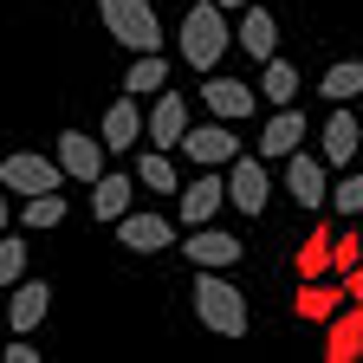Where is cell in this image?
<instances>
[{
	"label": "cell",
	"mask_w": 363,
	"mask_h": 363,
	"mask_svg": "<svg viewBox=\"0 0 363 363\" xmlns=\"http://www.w3.org/2000/svg\"><path fill=\"white\" fill-rule=\"evenodd\" d=\"M195 318L214 337H247V292L214 266H195Z\"/></svg>",
	"instance_id": "6da1fadb"
},
{
	"label": "cell",
	"mask_w": 363,
	"mask_h": 363,
	"mask_svg": "<svg viewBox=\"0 0 363 363\" xmlns=\"http://www.w3.org/2000/svg\"><path fill=\"white\" fill-rule=\"evenodd\" d=\"M227 7L220 0H195L189 13H182V59H189L195 72H214L227 59Z\"/></svg>",
	"instance_id": "7a4b0ae2"
},
{
	"label": "cell",
	"mask_w": 363,
	"mask_h": 363,
	"mask_svg": "<svg viewBox=\"0 0 363 363\" xmlns=\"http://www.w3.org/2000/svg\"><path fill=\"white\" fill-rule=\"evenodd\" d=\"M98 20L117 45L130 52H162V26H156V7L150 0H98Z\"/></svg>",
	"instance_id": "3957f363"
},
{
	"label": "cell",
	"mask_w": 363,
	"mask_h": 363,
	"mask_svg": "<svg viewBox=\"0 0 363 363\" xmlns=\"http://www.w3.org/2000/svg\"><path fill=\"white\" fill-rule=\"evenodd\" d=\"M227 201H234L240 214H266V201H272V162L259 150L227 162Z\"/></svg>",
	"instance_id": "277c9868"
},
{
	"label": "cell",
	"mask_w": 363,
	"mask_h": 363,
	"mask_svg": "<svg viewBox=\"0 0 363 363\" xmlns=\"http://www.w3.org/2000/svg\"><path fill=\"white\" fill-rule=\"evenodd\" d=\"M59 156H0V189L7 195H45V189H59Z\"/></svg>",
	"instance_id": "5b68a950"
},
{
	"label": "cell",
	"mask_w": 363,
	"mask_h": 363,
	"mask_svg": "<svg viewBox=\"0 0 363 363\" xmlns=\"http://www.w3.org/2000/svg\"><path fill=\"white\" fill-rule=\"evenodd\" d=\"M182 156H189L195 169H227V162L240 156V136H234L227 117H214V123H201V130L182 136Z\"/></svg>",
	"instance_id": "8992f818"
},
{
	"label": "cell",
	"mask_w": 363,
	"mask_h": 363,
	"mask_svg": "<svg viewBox=\"0 0 363 363\" xmlns=\"http://www.w3.org/2000/svg\"><path fill=\"white\" fill-rule=\"evenodd\" d=\"M325 169H331L325 156L292 150V156H286V195H292L298 208H325V201H331V175H325Z\"/></svg>",
	"instance_id": "52a82bcc"
},
{
	"label": "cell",
	"mask_w": 363,
	"mask_h": 363,
	"mask_svg": "<svg viewBox=\"0 0 363 363\" xmlns=\"http://www.w3.org/2000/svg\"><path fill=\"white\" fill-rule=\"evenodd\" d=\"M104 156H111L104 136H84V130H65V136H59V169H65L72 182H84V189L104 175Z\"/></svg>",
	"instance_id": "ba28073f"
},
{
	"label": "cell",
	"mask_w": 363,
	"mask_h": 363,
	"mask_svg": "<svg viewBox=\"0 0 363 363\" xmlns=\"http://www.w3.org/2000/svg\"><path fill=\"white\" fill-rule=\"evenodd\" d=\"M182 253H189L195 266H214V272H234L247 247H240L234 234H220V227L208 220V227H189V240H182Z\"/></svg>",
	"instance_id": "9c48e42d"
},
{
	"label": "cell",
	"mask_w": 363,
	"mask_h": 363,
	"mask_svg": "<svg viewBox=\"0 0 363 363\" xmlns=\"http://www.w3.org/2000/svg\"><path fill=\"white\" fill-rule=\"evenodd\" d=\"M98 136H104V150H111V156H123V150H136V143H150V117L130 104V91L104 111V130H98Z\"/></svg>",
	"instance_id": "30bf717a"
},
{
	"label": "cell",
	"mask_w": 363,
	"mask_h": 363,
	"mask_svg": "<svg viewBox=\"0 0 363 363\" xmlns=\"http://www.w3.org/2000/svg\"><path fill=\"white\" fill-rule=\"evenodd\" d=\"M220 201H227V175L220 169H201L189 189H182V227H208L220 214Z\"/></svg>",
	"instance_id": "8fae6325"
},
{
	"label": "cell",
	"mask_w": 363,
	"mask_h": 363,
	"mask_svg": "<svg viewBox=\"0 0 363 363\" xmlns=\"http://www.w3.org/2000/svg\"><path fill=\"white\" fill-rule=\"evenodd\" d=\"M201 104L214 111V117H227V123H240V117H253V104H259V91L253 84H240V78H201Z\"/></svg>",
	"instance_id": "7c38bea8"
},
{
	"label": "cell",
	"mask_w": 363,
	"mask_h": 363,
	"mask_svg": "<svg viewBox=\"0 0 363 363\" xmlns=\"http://www.w3.org/2000/svg\"><path fill=\"white\" fill-rule=\"evenodd\" d=\"M298 143H305V117H298V104H279V111L266 117V130H259V143H253V150H259L266 162H286Z\"/></svg>",
	"instance_id": "4fadbf2b"
},
{
	"label": "cell",
	"mask_w": 363,
	"mask_h": 363,
	"mask_svg": "<svg viewBox=\"0 0 363 363\" xmlns=\"http://www.w3.org/2000/svg\"><path fill=\"white\" fill-rule=\"evenodd\" d=\"M136 189H143V182H136V169H104L98 182H91V214H98V220H123Z\"/></svg>",
	"instance_id": "5bb4252c"
},
{
	"label": "cell",
	"mask_w": 363,
	"mask_h": 363,
	"mask_svg": "<svg viewBox=\"0 0 363 363\" xmlns=\"http://www.w3.org/2000/svg\"><path fill=\"white\" fill-rule=\"evenodd\" d=\"M357 150H363V123H357V117L337 104V111L325 117V136H318V156H325L331 169H350V156H357Z\"/></svg>",
	"instance_id": "9a60e30c"
},
{
	"label": "cell",
	"mask_w": 363,
	"mask_h": 363,
	"mask_svg": "<svg viewBox=\"0 0 363 363\" xmlns=\"http://www.w3.org/2000/svg\"><path fill=\"white\" fill-rule=\"evenodd\" d=\"M117 247H130V253H162V247H175V220H162V214H123L117 220Z\"/></svg>",
	"instance_id": "2e32d148"
},
{
	"label": "cell",
	"mask_w": 363,
	"mask_h": 363,
	"mask_svg": "<svg viewBox=\"0 0 363 363\" xmlns=\"http://www.w3.org/2000/svg\"><path fill=\"white\" fill-rule=\"evenodd\" d=\"M344 305H350V286L337 279V272H331V286L325 279H305L298 286V318H305V325H331Z\"/></svg>",
	"instance_id": "e0dca14e"
},
{
	"label": "cell",
	"mask_w": 363,
	"mask_h": 363,
	"mask_svg": "<svg viewBox=\"0 0 363 363\" xmlns=\"http://www.w3.org/2000/svg\"><path fill=\"white\" fill-rule=\"evenodd\" d=\"M45 311H52V286H45V279H20V286H7V325H13L20 337L39 325Z\"/></svg>",
	"instance_id": "ac0fdd59"
},
{
	"label": "cell",
	"mask_w": 363,
	"mask_h": 363,
	"mask_svg": "<svg viewBox=\"0 0 363 363\" xmlns=\"http://www.w3.org/2000/svg\"><path fill=\"white\" fill-rule=\"evenodd\" d=\"M363 357V298H350L331 318V337H325V363H357Z\"/></svg>",
	"instance_id": "d6986e66"
},
{
	"label": "cell",
	"mask_w": 363,
	"mask_h": 363,
	"mask_svg": "<svg viewBox=\"0 0 363 363\" xmlns=\"http://www.w3.org/2000/svg\"><path fill=\"white\" fill-rule=\"evenodd\" d=\"M182 136H189V104H182L175 91H156V104H150V143L156 150H182Z\"/></svg>",
	"instance_id": "ffe728a7"
},
{
	"label": "cell",
	"mask_w": 363,
	"mask_h": 363,
	"mask_svg": "<svg viewBox=\"0 0 363 363\" xmlns=\"http://www.w3.org/2000/svg\"><path fill=\"white\" fill-rule=\"evenodd\" d=\"M272 39H279V20H272L266 7H240V33H234V45H240V52L247 59H272Z\"/></svg>",
	"instance_id": "44dd1931"
},
{
	"label": "cell",
	"mask_w": 363,
	"mask_h": 363,
	"mask_svg": "<svg viewBox=\"0 0 363 363\" xmlns=\"http://www.w3.org/2000/svg\"><path fill=\"white\" fill-rule=\"evenodd\" d=\"M259 98H266L272 111H279V104H292V98H298V65L272 52V59H266V78H259Z\"/></svg>",
	"instance_id": "7402d4cb"
},
{
	"label": "cell",
	"mask_w": 363,
	"mask_h": 363,
	"mask_svg": "<svg viewBox=\"0 0 363 363\" xmlns=\"http://www.w3.org/2000/svg\"><path fill=\"white\" fill-rule=\"evenodd\" d=\"M136 182H143L150 195H182V189H175V162H169V150H156V143L136 156Z\"/></svg>",
	"instance_id": "603a6c76"
},
{
	"label": "cell",
	"mask_w": 363,
	"mask_h": 363,
	"mask_svg": "<svg viewBox=\"0 0 363 363\" xmlns=\"http://www.w3.org/2000/svg\"><path fill=\"white\" fill-rule=\"evenodd\" d=\"M59 220H65V195L59 189L26 195V208H20V227H26V234H45V227H59Z\"/></svg>",
	"instance_id": "cb8c5ba5"
},
{
	"label": "cell",
	"mask_w": 363,
	"mask_h": 363,
	"mask_svg": "<svg viewBox=\"0 0 363 363\" xmlns=\"http://www.w3.org/2000/svg\"><path fill=\"white\" fill-rule=\"evenodd\" d=\"M325 98H331V104L363 98V59H337V65L325 72Z\"/></svg>",
	"instance_id": "d4e9b609"
},
{
	"label": "cell",
	"mask_w": 363,
	"mask_h": 363,
	"mask_svg": "<svg viewBox=\"0 0 363 363\" xmlns=\"http://www.w3.org/2000/svg\"><path fill=\"white\" fill-rule=\"evenodd\" d=\"M331 240H337L331 227H318V234L298 247V259H292V266H298V279H325V272H331Z\"/></svg>",
	"instance_id": "484cf974"
},
{
	"label": "cell",
	"mask_w": 363,
	"mask_h": 363,
	"mask_svg": "<svg viewBox=\"0 0 363 363\" xmlns=\"http://www.w3.org/2000/svg\"><path fill=\"white\" fill-rule=\"evenodd\" d=\"M162 84H169V59H162V52H136L123 91H162Z\"/></svg>",
	"instance_id": "4316f807"
},
{
	"label": "cell",
	"mask_w": 363,
	"mask_h": 363,
	"mask_svg": "<svg viewBox=\"0 0 363 363\" xmlns=\"http://www.w3.org/2000/svg\"><path fill=\"white\" fill-rule=\"evenodd\" d=\"M20 279H26V247H20L13 234H0V292L20 286Z\"/></svg>",
	"instance_id": "83f0119b"
},
{
	"label": "cell",
	"mask_w": 363,
	"mask_h": 363,
	"mask_svg": "<svg viewBox=\"0 0 363 363\" xmlns=\"http://www.w3.org/2000/svg\"><path fill=\"white\" fill-rule=\"evenodd\" d=\"M331 208L344 214V220H363V175H344L337 189H331Z\"/></svg>",
	"instance_id": "f1b7e54d"
},
{
	"label": "cell",
	"mask_w": 363,
	"mask_h": 363,
	"mask_svg": "<svg viewBox=\"0 0 363 363\" xmlns=\"http://www.w3.org/2000/svg\"><path fill=\"white\" fill-rule=\"evenodd\" d=\"M363 259V234H357V227H350V234H337L331 240V272H337V279H344V272Z\"/></svg>",
	"instance_id": "f546056e"
},
{
	"label": "cell",
	"mask_w": 363,
	"mask_h": 363,
	"mask_svg": "<svg viewBox=\"0 0 363 363\" xmlns=\"http://www.w3.org/2000/svg\"><path fill=\"white\" fill-rule=\"evenodd\" d=\"M0 357H7V363H39V350H33V344H26L20 331H13V344H7V350H0Z\"/></svg>",
	"instance_id": "4dcf8cb0"
},
{
	"label": "cell",
	"mask_w": 363,
	"mask_h": 363,
	"mask_svg": "<svg viewBox=\"0 0 363 363\" xmlns=\"http://www.w3.org/2000/svg\"><path fill=\"white\" fill-rule=\"evenodd\" d=\"M344 286H350V298H363V259H357V266L344 272Z\"/></svg>",
	"instance_id": "1f68e13d"
},
{
	"label": "cell",
	"mask_w": 363,
	"mask_h": 363,
	"mask_svg": "<svg viewBox=\"0 0 363 363\" xmlns=\"http://www.w3.org/2000/svg\"><path fill=\"white\" fill-rule=\"evenodd\" d=\"M7 214H13V208H7V189H0V234H7Z\"/></svg>",
	"instance_id": "d6a6232c"
},
{
	"label": "cell",
	"mask_w": 363,
	"mask_h": 363,
	"mask_svg": "<svg viewBox=\"0 0 363 363\" xmlns=\"http://www.w3.org/2000/svg\"><path fill=\"white\" fill-rule=\"evenodd\" d=\"M220 7H227V13H240V7H253V0H220Z\"/></svg>",
	"instance_id": "836d02e7"
},
{
	"label": "cell",
	"mask_w": 363,
	"mask_h": 363,
	"mask_svg": "<svg viewBox=\"0 0 363 363\" xmlns=\"http://www.w3.org/2000/svg\"><path fill=\"white\" fill-rule=\"evenodd\" d=\"M357 234H363V220H357Z\"/></svg>",
	"instance_id": "e575fe53"
}]
</instances>
